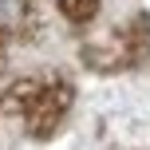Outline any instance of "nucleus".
Instances as JSON below:
<instances>
[{"mask_svg": "<svg viewBox=\"0 0 150 150\" xmlns=\"http://www.w3.org/2000/svg\"><path fill=\"white\" fill-rule=\"evenodd\" d=\"M63 107H67V91L63 87H47V91L28 99V122H40V130H47L63 115Z\"/></svg>", "mask_w": 150, "mask_h": 150, "instance_id": "obj_1", "label": "nucleus"}, {"mask_svg": "<svg viewBox=\"0 0 150 150\" xmlns=\"http://www.w3.org/2000/svg\"><path fill=\"white\" fill-rule=\"evenodd\" d=\"M28 20V0H0V36L20 32Z\"/></svg>", "mask_w": 150, "mask_h": 150, "instance_id": "obj_2", "label": "nucleus"}, {"mask_svg": "<svg viewBox=\"0 0 150 150\" xmlns=\"http://www.w3.org/2000/svg\"><path fill=\"white\" fill-rule=\"evenodd\" d=\"M63 8H67V12L75 16V20H87L91 12H95V0H59Z\"/></svg>", "mask_w": 150, "mask_h": 150, "instance_id": "obj_3", "label": "nucleus"}]
</instances>
